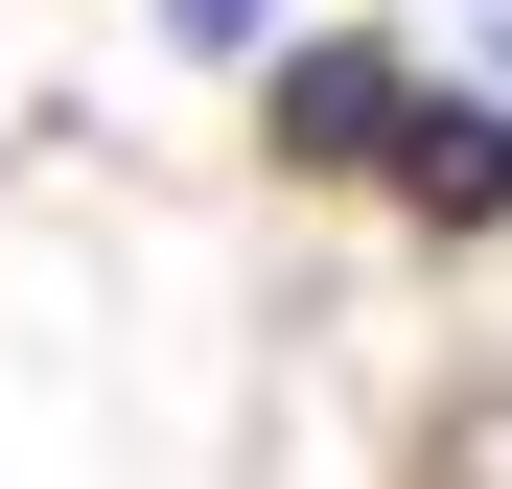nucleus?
Returning <instances> with one entry per match:
<instances>
[{
  "label": "nucleus",
  "instance_id": "obj_1",
  "mask_svg": "<svg viewBox=\"0 0 512 489\" xmlns=\"http://www.w3.org/2000/svg\"><path fill=\"white\" fill-rule=\"evenodd\" d=\"M396 117H419V70H396L373 24H326V47H256V140H280L303 187H373V163H396Z\"/></svg>",
  "mask_w": 512,
  "mask_h": 489
},
{
  "label": "nucleus",
  "instance_id": "obj_2",
  "mask_svg": "<svg viewBox=\"0 0 512 489\" xmlns=\"http://www.w3.org/2000/svg\"><path fill=\"white\" fill-rule=\"evenodd\" d=\"M373 187H396L419 233H512V94H419Z\"/></svg>",
  "mask_w": 512,
  "mask_h": 489
},
{
  "label": "nucleus",
  "instance_id": "obj_3",
  "mask_svg": "<svg viewBox=\"0 0 512 489\" xmlns=\"http://www.w3.org/2000/svg\"><path fill=\"white\" fill-rule=\"evenodd\" d=\"M163 47H187V70H256V47H280V0H163Z\"/></svg>",
  "mask_w": 512,
  "mask_h": 489
},
{
  "label": "nucleus",
  "instance_id": "obj_4",
  "mask_svg": "<svg viewBox=\"0 0 512 489\" xmlns=\"http://www.w3.org/2000/svg\"><path fill=\"white\" fill-rule=\"evenodd\" d=\"M443 24H466V70H512V0H443Z\"/></svg>",
  "mask_w": 512,
  "mask_h": 489
}]
</instances>
